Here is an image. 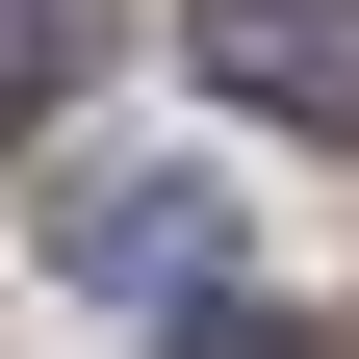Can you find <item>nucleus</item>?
<instances>
[{
  "instance_id": "f257e3e1",
  "label": "nucleus",
  "mask_w": 359,
  "mask_h": 359,
  "mask_svg": "<svg viewBox=\"0 0 359 359\" xmlns=\"http://www.w3.org/2000/svg\"><path fill=\"white\" fill-rule=\"evenodd\" d=\"M52 283L77 308H205V283H231V180H180V154L52 180Z\"/></svg>"
},
{
  "instance_id": "f03ea898",
  "label": "nucleus",
  "mask_w": 359,
  "mask_h": 359,
  "mask_svg": "<svg viewBox=\"0 0 359 359\" xmlns=\"http://www.w3.org/2000/svg\"><path fill=\"white\" fill-rule=\"evenodd\" d=\"M205 77L257 128H359V0H205Z\"/></svg>"
},
{
  "instance_id": "7ed1b4c3",
  "label": "nucleus",
  "mask_w": 359,
  "mask_h": 359,
  "mask_svg": "<svg viewBox=\"0 0 359 359\" xmlns=\"http://www.w3.org/2000/svg\"><path fill=\"white\" fill-rule=\"evenodd\" d=\"M52 77H77V0H0V128L52 103Z\"/></svg>"
},
{
  "instance_id": "20e7f679",
  "label": "nucleus",
  "mask_w": 359,
  "mask_h": 359,
  "mask_svg": "<svg viewBox=\"0 0 359 359\" xmlns=\"http://www.w3.org/2000/svg\"><path fill=\"white\" fill-rule=\"evenodd\" d=\"M180 359H283V334H257V308H205V334H180Z\"/></svg>"
}]
</instances>
